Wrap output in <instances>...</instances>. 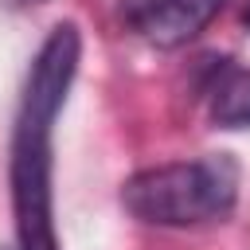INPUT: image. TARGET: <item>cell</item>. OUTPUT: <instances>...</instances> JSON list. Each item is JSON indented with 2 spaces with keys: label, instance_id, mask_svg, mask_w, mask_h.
<instances>
[{
  "label": "cell",
  "instance_id": "6da1fadb",
  "mask_svg": "<svg viewBox=\"0 0 250 250\" xmlns=\"http://www.w3.org/2000/svg\"><path fill=\"white\" fill-rule=\"evenodd\" d=\"M82 55V35L74 23H59L23 82V102L12 133V211L20 250H59L55 234V188H51V129L66 102Z\"/></svg>",
  "mask_w": 250,
  "mask_h": 250
},
{
  "label": "cell",
  "instance_id": "7a4b0ae2",
  "mask_svg": "<svg viewBox=\"0 0 250 250\" xmlns=\"http://www.w3.org/2000/svg\"><path fill=\"white\" fill-rule=\"evenodd\" d=\"M238 168L227 156L180 160L137 172L121 188V203L133 219L152 227H195L234 207Z\"/></svg>",
  "mask_w": 250,
  "mask_h": 250
},
{
  "label": "cell",
  "instance_id": "3957f363",
  "mask_svg": "<svg viewBox=\"0 0 250 250\" xmlns=\"http://www.w3.org/2000/svg\"><path fill=\"white\" fill-rule=\"evenodd\" d=\"M227 8V0H148L133 23L137 31L156 43V47H184L188 39H195L219 12Z\"/></svg>",
  "mask_w": 250,
  "mask_h": 250
},
{
  "label": "cell",
  "instance_id": "277c9868",
  "mask_svg": "<svg viewBox=\"0 0 250 250\" xmlns=\"http://www.w3.org/2000/svg\"><path fill=\"white\" fill-rule=\"evenodd\" d=\"M211 121L219 129H250V70H227L211 90Z\"/></svg>",
  "mask_w": 250,
  "mask_h": 250
},
{
  "label": "cell",
  "instance_id": "5b68a950",
  "mask_svg": "<svg viewBox=\"0 0 250 250\" xmlns=\"http://www.w3.org/2000/svg\"><path fill=\"white\" fill-rule=\"evenodd\" d=\"M12 4H43V0H12Z\"/></svg>",
  "mask_w": 250,
  "mask_h": 250
},
{
  "label": "cell",
  "instance_id": "8992f818",
  "mask_svg": "<svg viewBox=\"0 0 250 250\" xmlns=\"http://www.w3.org/2000/svg\"><path fill=\"white\" fill-rule=\"evenodd\" d=\"M242 20H246V27H250V4H246V12H242Z\"/></svg>",
  "mask_w": 250,
  "mask_h": 250
}]
</instances>
